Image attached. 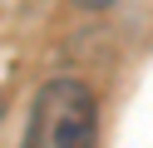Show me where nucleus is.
Segmentation results:
<instances>
[{
  "label": "nucleus",
  "mask_w": 153,
  "mask_h": 148,
  "mask_svg": "<svg viewBox=\"0 0 153 148\" xmlns=\"http://www.w3.org/2000/svg\"><path fill=\"white\" fill-rule=\"evenodd\" d=\"M20 148H99V104L79 79H50L35 94Z\"/></svg>",
  "instance_id": "nucleus-1"
},
{
  "label": "nucleus",
  "mask_w": 153,
  "mask_h": 148,
  "mask_svg": "<svg viewBox=\"0 0 153 148\" xmlns=\"http://www.w3.org/2000/svg\"><path fill=\"white\" fill-rule=\"evenodd\" d=\"M74 5H84V10H109L114 0H74Z\"/></svg>",
  "instance_id": "nucleus-2"
}]
</instances>
